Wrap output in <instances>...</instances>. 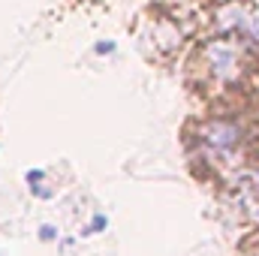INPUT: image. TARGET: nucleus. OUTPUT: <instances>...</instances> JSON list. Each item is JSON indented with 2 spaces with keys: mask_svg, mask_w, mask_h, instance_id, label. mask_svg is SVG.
Returning a JSON list of instances; mask_svg holds the SVG:
<instances>
[{
  "mask_svg": "<svg viewBox=\"0 0 259 256\" xmlns=\"http://www.w3.org/2000/svg\"><path fill=\"white\" fill-rule=\"evenodd\" d=\"M226 205L241 220L259 223V157H247L226 172Z\"/></svg>",
  "mask_w": 259,
  "mask_h": 256,
  "instance_id": "nucleus-3",
  "label": "nucleus"
},
{
  "mask_svg": "<svg viewBox=\"0 0 259 256\" xmlns=\"http://www.w3.org/2000/svg\"><path fill=\"white\" fill-rule=\"evenodd\" d=\"M241 256H259V232H256V235H250V241L244 244Z\"/></svg>",
  "mask_w": 259,
  "mask_h": 256,
  "instance_id": "nucleus-8",
  "label": "nucleus"
},
{
  "mask_svg": "<svg viewBox=\"0 0 259 256\" xmlns=\"http://www.w3.org/2000/svg\"><path fill=\"white\" fill-rule=\"evenodd\" d=\"M106 229H109V217H106V214H94V217H91V223L81 229V235H84V238H91V235L106 232Z\"/></svg>",
  "mask_w": 259,
  "mask_h": 256,
  "instance_id": "nucleus-6",
  "label": "nucleus"
},
{
  "mask_svg": "<svg viewBox=\"0 0 259 256\" xmlns=\"http://www.w3.org/2000/svg\"><path fill=\"white\" fill-rule=\"evenodd\" d=\"M58 238H61L58 226H52V223H42V226H39V241L49 244V241H58Z\"/></svg>",
  "mask_w": 259,
  "mask_h": 256,
  "instance_id": "nucleus-7",
  "label": "nucleus"
},
{
  "mask_svg": "<svg viewBox=\"0 0 259 256\" xmlns=\"http://www.w3.org/2000/svg\"><path fill=\"white\" fill-rule=\"evenodd\" d=\"M24 181H27V190L33 193L36 199H42V202H49V199H55L58 190L49 184V178H46V169H27L24 172Z\"/></svg>",
  "mask_w": 259,
  "mask_h": 256,
  "instance_id": "nucleus-5",
  "label": "nucleus"
},
{
  "mask_svg": "<svg viewBox=\"0 0 259 256\" xmlns=\"http://www.w3.org/2000/svg\"><path fill=\"white\" fill-rule=\"evenodd\" d=\"M193 145L202 157V163H208L226 175L241 160H247L250 145H253V127L244 118L229 115V112L208 115L205 121L196 124Z\"/></svg>",
  "mask_w": 259,
  "mask_h": 256,
  "instance_id": "nucleus-1",
  "label": "nucleus"
},
{
  "mask_svg": "<svg viewBox=\"0 0 259 256\" xmlns=\"http://www.w3.org/2000/svg\"><path fill=\"white\" fill-rule=\"evenodd\" d=\"M253 61L256 58L250 55L244 42L226 33H214L205 42H199L193 55V72L211 91H232L247 81Z\"/></svg>",
  "mask_w": 259,
  "mask_h": 256,
  "instance_id": "nucleus-2",
  "label": "nucleus"
},
{
  "mask_svg": "<svg viewBox=\"0 0 259 256\" xmlns=\"http://www.w3.org/2000/svg\"><path fill=\"white\" fill-rule=\"evenodd\" d=\"M214 27H217V33H226V36H235L238 42H244L250 49V55L259 58V18L250 6L235 3V0L217 6Z\"/></svg>",
  "mask_w": 259,
  "mask_h": 256,
  "instance_id": "nucleus-4",
  "label": "nucleus"
},
{
  "mask_svg": "<svg viewBox=\"0 0 259 256\" xmlns=\"http://www.w3.org/2000/svg\"><path fill=\"white\" fill-rule=\"evenodd\" d=\"M115 49H118V46H115L112 39H106V42H97V46H94V55H115Z\"/></svg>",
  "mask_w": 259,
  "mask_h": 256,
  "instance_id": "nucleus-9",
  "label": "nucleus"
}]
</instances>
